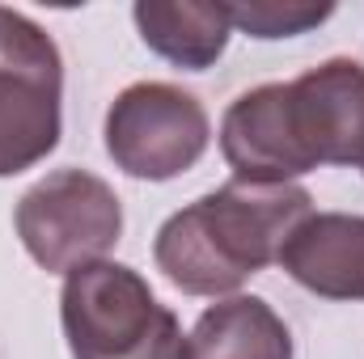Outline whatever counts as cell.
<instances>
[{
	"mask_svg": "<svg viewBox=\"0 0 364 359\" xmlns=\"http://www.w3.org/2000/svg\"><path fill=\"white\" fill-rule=\"evenodd\" d=\"M309 216V190L229 182L199 203L174 211L157 233V267L191 296L242 287L250 275L279 263L284 241Z\"/></svg>",
	"mask_w": 364,
	"mask_h": 359,
	"instance_id": "cell-1",
	"label": "cell"
},
{
	"mask_svg": "<svg viewBox=\"0 0 364 359\" xmlns=\"http://www.w3.org/2000/svg\"><path fill=\"white\" fill-rule=\"evenodd\" d=\"M73 359H191L178 317L132 267L90 263L60 296Z\"/></svg>",
	"mask_w": 364,
	"mask_h": 359,
	"instance_id": "cell-2",
	"label": "cell"
},
{
	"mask_svg": "<svg viewBox=\"0 0 364 359\" xmlns=\"http://www.w3.org/2000/svg\"><path fill=\"white\" fill-rule=\"evenodd\" d=\"M64 68L47 30L0 9V178L38 165L60 144Z\"/></svg>",
	"mask_w": 364,
	"mask_h": 359,
	"instance_id": "cell-3",
	"label": "cell"
},
{
	"mask_svg": "<svg viewBox=\"0 0 364 359\" xmlns=\"http://www.w3.org/2000/svg\"><path fill=\"white\" fill-rule=\"evenodd\" d=\"M17 233L43 270H73L97 263L123 233L114 190L85 170H60L17 203Z\"/></svg>",
	"mask_w": 364,
	"mask_h": 359,
	"instance_id": "cell-4",
	"label": "cell"
},
{
	"mask_svg": "<svg viewBox=\"0 0 364 359\" xmlns=\"http://www.w3.org/2000/svg\"><path fill=\"white\" fill-rule=\"evenodd\" d=\"M208 148V114L178 85L140 81L106 114V153L132 178L166 182L186 174Z\"/></svg>",
	"mask_w": 364,
	"mask_h": 359,
	"instance_id": "cell-5",
	"label": "cell"
},
{
	"mask_svg": "<svg viewBox=\"0 0 364 359\" xmlns=\"http://www.w3.org/2000/svg\"><path fill=\"white\" fill-rule=\"evenodd\" d=\"M288 123L309 170L364 161V64L331 60L288 81Z\"/></svg>",
	"mask_w": 364,
	"mask_h": 359,
	"instance_id": "cell-6",
	"label": "cell"
},
{
	"mask_svg": "<svg viewBox=\"0 0 364 359\" xmlns=\"http://www.w3.org/2000/svg\"><path fill=\"white\" fill-rule=\"evenodd\" d=\"M279 267L326 300H364V216H305L279 250Z\"/></svg>",
	"mask_w": 364,
	"mask_h": 359,
	"instance_id": "cell-7",
	"label": "cell"
},
{
	"mask_svg": "<svg viewBox=\"0 0 364 359\" xmlns=\"http://www.w3.org/2000/svg\"><path fill=\"white\" fill-rule=\"evenodd\" d=\"M140 38L178 68H208L229 43V9L220 0H144L136 4Z\"/></svg>",
	"mask_w": 364,
	"mask_h": 359,
	"instance_id": "cell-8",
	"label": "cell"
},
{
	"mask_svg": "<svg viewBox=\"0 0 364 359\" xmlns=\"http://www.w3.org/2000/svg\"><path fill=\"white\" fill-rule=\"evenodd\" d=\"M191 359H292V334L259 296H233L212 304L191 338Z\"/></svg>",
	"mask_w": 364,
	"mask_h": 359,
	"instance_id": "cell-9",
	"label": "cell"
},
{
	"mask_svg": "<svg viewBox=\"0 0 364 359\" xmlns=\"http://www.w3.org/2000/svg\"><path fill=\"white\" fill-rule=\"evenodd\" d=\"M225 9H229V21L255 38H292L335 13V4H296V0H284V4L250 0V4H225Z\"/></svg>",
	"mask_w": 364,
	"mask_h": 359,
	"instance_id": "cell-10",
	"label": "cell"
},
{
	"mask_svg": "<svg viewBox=\"0 0 364 359\" xmlns=\"http://www.w3.org/2000/svg\"><path fill=\"white\" fill-rule=\"evenodd\" d=\"M360 170H364V161H360Z\"/></svg>",
	"mask_w": 364,
	"mask_h": 359,
	"instance_id": "cell-11",
	"label": "cell"
}]
</instances>
